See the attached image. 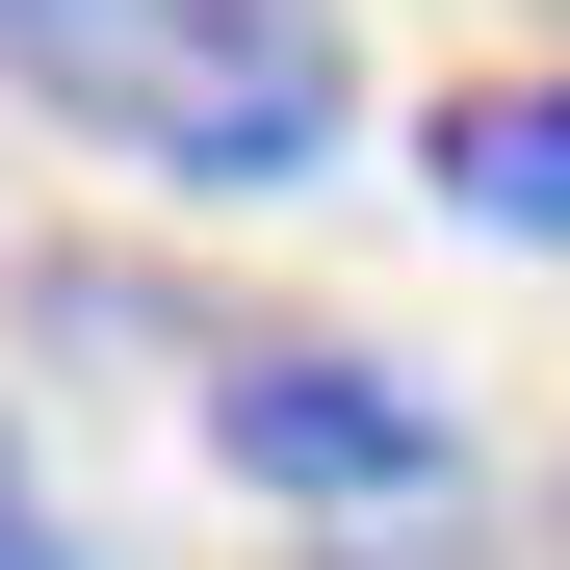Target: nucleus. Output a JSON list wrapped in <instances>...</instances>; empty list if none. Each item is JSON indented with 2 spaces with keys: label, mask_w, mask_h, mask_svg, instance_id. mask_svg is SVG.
Here are the masks:
<instances>
[{
  "label": "nucleus",
  "mask_w": 570,
  "mask_h": 570,
  "mask_svg": "<svg viewBox=\"0 0 570 570\" xmlns=\"http://www.w3.org/2000/svg\"><path fill=\"white\" fill-rule=\"evenodd\" d=\"M0 78L52 130H105L130 181H312L363 130L337 0H0Z\"/></svg>",
  "instance_id": "nucleus-1"
},
{
  "label": "nucleus",
  "mask_w": 570,
  "mask_h": 570,
  "mask_svg": "<svg viewBox=\"0 0 570 570\" xmlns=\"http://www.w3.org/2000/svg\"><path fill=\"white\" fill-rule=\"evenodd\" d=\"M208 441L259 466L285 519H415V493H466V441L390 390V363H337V337H234V363H208Z\"/></svg>",
  "instance_id": "nucleus-2"
},
{
  "label": "nucleus",
  "mask_w": 570,
  "mask_h": 570,
  "mask_svg": "<svg viewBox=\"0 0 570 570\" xmlns=\"http://www.w3.org/2000/svg\"><path fill=\"white\" fill-rule=\"evenodd\" d=\"M415 181L466 234H570V78H466V105L415 130Z\"/></svg>",
  "instance_id": "nucleus-3"
},
{
  "label": "nucleus",
  "mask_w": 570,
  "mask_h": 570,
  "mask_svg": "<svg viewBox=\"0 0 570 570\" xmlns=\"http://www.w3.org/2000/svg\"><path fill=\"white\" fill-rule=\"evenodd\" d=\"M0 570H52V493H27V415H0Z\"/></svg>",
  "instance_id": "nucleus-4"
}]
</instances>
